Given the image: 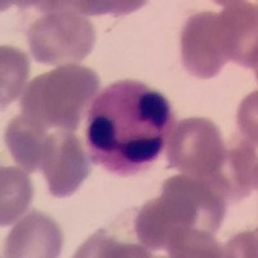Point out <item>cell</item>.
I'll list each match as a JSON object with an SVG mask.
<instances>
[{
    "mask_svg": "<svg viewBox=\"0 0 258 258\" xmlns=\"http://www.w3.org/2000/svg\"><path fill=\"white\" fill-rule=\"evenodd\" d=\"M57 7L71 9L83 16L87 15H105V13H114V15H124L140 8L145 3L138 2H54Z\"/></svg>",
    "mask_w": 258,
    "mask_h": 258,
    "instance_id": "2e32d148",
    "label": "cell"
},
{
    "mask_svg": "<svg viewBox=\"0 0 258 258\" xmlns=\"http://www.w3.org/2000/svg\"><path fill=\"white\" fill-rule=\"evenodd\" d=\"M182 61L186 70L199 79L217 77L229 59L220 13L191 16L181 35Z\"/></svg>",
    "mask_w": 258,
    "mask_h": 258,
    "instance_id": "8992f818",
    "label": "cell"
},
{
    "mask_svg": "<svg viewBox=\"0 0 258 258\" xmlns=\"http://www.w3.org/2000/svg\"><path fill=\"white\" fill-rule=\"evenodd\" d=\"M223 177L229 183L231 199L235 202L249 197L257 188L255 142L241 138L232 149L227 150Z\"/></svg>",
    "mask_w": 258,
    "mask_h": 258,
    "instance_id": "8fae6325",
    "label": "cell"
},
{
    "mask_svg": "<svg viewBox=\"0 0 258 258\" xmlns=\"http://www.w3.org/2000/svg\"><path fill=\"white\" fill-rule=\"evenodd\" d=\"M220 12L230 61L257 69V7L245 2H223Z\"/></svg>",
    "mask_w": 258,
    "mask_h": 258,
    "instance_id": "9c48e42d",
    "label": "cell"
},
{
    "mask_svg": "<svg viewBox=\"0 0 258 258\" xmlns=\"http://www.w3.org/2000/svg\"><path fill=\"white\" fill-rule=\"evenodd\" d=\"M226 198L211 182L178 174L163 183L161 195L138 212L135 232L145 248L164 249L177 227H195L214 234L222 225Z\"/></svg>",
    "mask_w": 258,
    "mask_h": 258,
    "instance_id": "7a4b0ae2",
    "label": "cell"
},
{
    "mask_svg": "<svg viewBox=\"0 0 258 258\" xmlns=\"http://www.w3.org/2000/svg\"><path fill=\"white\" fill-rule=\"evenodd\" d=\"M6 243V257H58L63 235L52 218L31 211L15 226Z\"/></svg>",
    "mask_w": 258,
    "mask_h": 258,
    "instance_id": "ba28073f",
    "label": "cell"
},
{
    "mask_svg": "<svg viewBox=\"0 0 258 258\" xmlns=\"http://www.w3.org/2000/svg\"><path fill=\"white\" fill-rule=\"evenodd\" d=\"M52 197L73 195L91 173L88 155L79 138L69 131L47 136L40 164Z\"/></svg>",
    "mask_w": 258,
    "mask_h": 258,
    "instance_id": "52a82bcc",
    "label": "cell"
},
{
    "mask_svg": "<svg viewBox=\"0 0 258 258\" xmlns=\"http://www.w3.org/2000/svg\"><path fill=\"white\" fill-rule=\"evenodd\" d=\"M144 246L125 243L111 230H100L85 241L75 257H151Z\"/></svg>",
    "mask_w": 258,
    "mask_h": 258,
    "instance_id": "9a60e30c",
    "label": "cell"
},
{
    "mask_svg": "<svg viewBox=\"0 0 258 258\" xmlns=\"http://www.w3.org/2000/svg\"><path fill=\"white\" fill-rule=\"evenodd\" d=\"M2 109L20 96L29 77V58L22 50L3 45L2 49Z\"/></svg>",
    "mask_w": 258,
    "mask_h": 258,
    "instance_id": "5bb4252c",
    "label": "cell"
},
{
    "mask_svg": "<svg viewBox=\"0 0 258 258\" xmlns=\"http://www.w3.org/2000/svg\"><path fill=\"white\" fill-rule=\"evenodd\" d=\"M173 123L163 94L137 80L115 82L96 96L89 109V156L109 173L135 176L158 159Z\"/></svg>",
    "mask_w": 258,
    "mask_h": 258,
    "instance_id": "6da1fadb",
    "label": "cell"
},
{
    "mask_svg": "<svg viewBox=\"0 0 258 258\" xmlns=\"http://www.w3.org/2000/svg\"><path fill=\"white\" fill-rule=\"evenodd\" d=\"M100 88V78L89 68L62 64L26 85L21 114L44 129L74 132Z\"/></svg>",
    "mask_w": 258,
    "mask_h": 258,
    "instance_id": "3957f363",
    "label": "cell"
},
{
    "mask_svg": "<svg viewBox=\"0 0 258 258\" xmlns=\"http://www.w3.org/2000/svg\"><path fill=\"white\" fill-rule=\"evenodd\" d=\"M32 199V185L24 169L2 168V226L12 225L27 211Z\"/></svg>",
    "mask_w": 258,
    "mask_h": 258,
    "instance_id": "7c38bea8",
    "label": "cell"
},
{
    "mask_svg": "<svg viewBox=\"0 0 258 258\" xmlns=\"http://www.w3.org/2000/svg\"><path fill=\"white\" fill-rule=\"evenodd\" d=\"M47 132V129L32 123L22 114L9 121L6 132L7 146L13 159L27 173L40 168Z\"/></svg>",
    "mask_w": 258,
    "mask_h": 258,
    "instance_id": "30bf717a",
    "label": "cell"
},
{
    "mask_svg": "<svg viewBox=\"0 0 258 258\" xmlns=\"http://www.w3.org/2000/svg\"><path fill=\"white\" fill-rule=\"evenodd\" d=\"M168 168L182 174L211 182L231 199L229 183L223 177L227 150L220 129L204 117H191L173 126L168 138Z\"/></svg>",
    "mask_w": 258,
    "mask_h": 258,
    "instance_id": "277c9868",
    "label": "cell"
},
{
    "mask_svg": "<svg viewBox=\"0 0 258 258\" xmlns=\"http://www.w3.org/2000/svg\"><path fill=\"white\" fill-rule=\"evenodd\" d=\"M36 8L48 11L32 22L29 44L32 56L40 63L61 64L79 62L93 49L96 34L88 18L54 2H43Z\"/></svg>",
    "mask_w": 258,
    "mask_h": 258,
    "instance_id": "5b68a950",
    "label": "cell"
},
{
    "mask_svg": "<svg viewBox=\"0 0 258 258\" xmlns=\"http://www.w3.org/2000/svg\"><path fill=\"white\" fill-rule=\"evenodd\" d=\"M164 249L169 257H221L213 234L195 227H177L170 232Z\"/></svg>",
    "mask_w": 258,
    "mask_h": 258,
    "instance_id": "4fadbf2b",
    "label": "cell"
}]
</instances>
